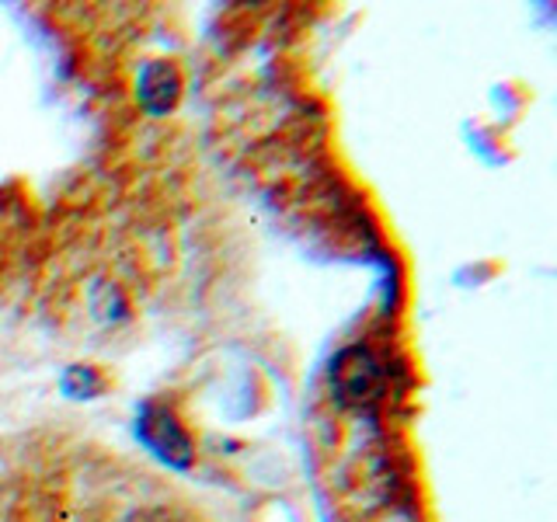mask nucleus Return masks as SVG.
<instances>
[{
  "label": "nucleus",
  "instance_id": "nucleus-1",
  "mask_svg": "<svg viewBox=\"0 0 557 522\" xmlns=\"http://www.w3.org/2000/svg\"><path fill=\"white\" fill-rule=\"evenodd\" d=\"M383 394V365L362 345H348L331 362V397L342 408H370Z\"/></svg>",
  "mask_w": 557,
  "mask_h": 522
},
{
  "label": "nucleus",
  "instance_id": "nucleus-2",
  "mask_svg": "<svg viewBox=\"0 0 557 522\" xmlns=\"http://www.w3.org/2000/svg\"><path fill=\"white\" fill-rule=\"evenodd\" d=\"M136 432H139V439L150 446L153 457L164 460L168 467H191V460H196L188 432L174 422V414L164 408L147 405L136 418Z\"/></svg>",
  "mask_w": 557,
  "mask_h": 522
},
{
  "label": "nucleus",
  "instance_id": "nucleus-3",
  "mask_svg": "<svg viewBox=\"0 0 557 522\" xmlns=\"http://www.w3.org/2000/svg\"><path fill=\"white\" fill-rule=\"evenodd\" d=\"M182 70L174 66L171 60H150L136 77V101L144 109L161 119L168 112H174V104L182 101Z\"/></svg>",
  "mask_w": 557,
  "mask_h": 522
},
{
  "label": "nucleus",
  "instance_id": "nucleus-4",
  "mask_svg": "<svg viewBox=\"0 0 557 522\" xmlns=\"http://www.w3.org/2000/svg\"><path fill=\"white\" fill-rule=\"evenodd\" d=\"M101 387L104 383L91 365H74V370H66V376H63V390L70 397H98Z\"/></svg>",
  "mask_w": 557,
  "mask_h": 522
},
{
  "label": "nucleus",
  "instance_id": "nucleus-5",
  "mask_svg": "<svg viewBox=\"0 0 557 522\" xmlns=\"http://www.w3.org/2000/svg\"><path fill=\"white\" fill-rule=\"evenodd\" d=\"M95 289H98V293H104V303H91L101 321H119V318H126L129 303H126V296L119 293V286H115V283H104V278H101V283H98Z\"/></svg>",
  "mask_w": 557,
  "mask_h": 522
},
{
  "label": "nucleus",
  "instance_id": "nucleus-6",
  "mask_svg": "<svg viewBox=\"0 0 557 522\" xmlns=\"http://www.w3.org/2000/svg\"><path fill=\"white\" fill-rule=\"evenodd\" d=\"M126 522H185V519L168 512V509H147V512H133Z\"/></svg>",
  "mask_w": 557,
  "mask_h": 522
}]
</instances>
